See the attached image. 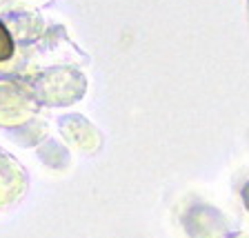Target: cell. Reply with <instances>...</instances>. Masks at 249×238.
<instances>
[{
  "mask_svg": "<svg viewBox=\"0 0 249 238\" xmlns=\"http://www.w3.org/2000/svg\"><path fill=\"white\" fill-rule=\"evenodd\" d=\"M14 56V40H11V34L2 22H0V62L9 60Z\"/></svg>",
  "mask_w": 249,
  "mask_h": 238,
  "instance_id": "1",
  "label": "cell"
}]
</instances>
